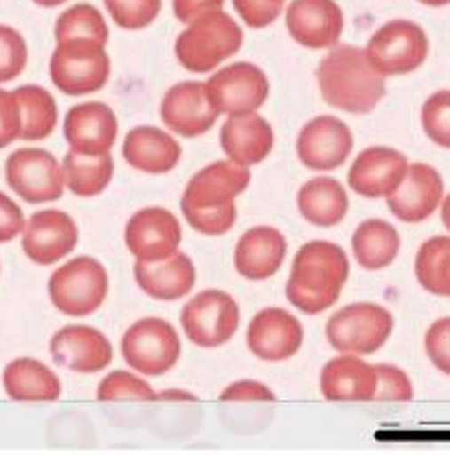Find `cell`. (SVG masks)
Returning <instances> with one entry per match:
<instances>
[{
	"label": "cell",
	"mask_w": 450,
	"mask_h": 455,
	"mask_svg": "<svg viewBox=\"0 0 450 455\" xmlns=\"http://www.w3.org/2000/svg\"><path fill=\"white\" fill-rule=\"evenodd\" d=\"M393 331V315L384 306L350 304L334 313L326 326L329 346L341 355H375L389 341Z\"/></svg>",
	"instance_id": "5b68a950"
},
{
	"label": "cell",
	"mask_w": 450,
	"mask_h": 455,
	"mask_svg": "<svg viewBox=\"0 0 450 455\" xmlns=\"http://www.w3.org/2000/svg\"><path fill=\"white\" fill-rule=\"evenodd\" d=\"M71 38H91L104 42V44L108 42V25L99 9L88 3H80L59 13V18L55 20V40L62 42Z\"/></svg>",
	"instance_id": "836d02e7"
},
{
	"label": "cell",
	"mask_w": 450,
	"mask_h": 455,
	"mask_svg": "<svg viewBox=\"0 0 450 455\" xmlns=\"http://www.w3.org/2000/svg\"><path fill=\"white\" fill-rule=\"evenodd\" d=\"M319 88L332 108L367 115L387 95L384 77L369 64L365 49L341 44L321 60L317 68Z\"/></svg>",
	"instance_id": "7a4b0ae2"
},
{
	"label": "cell",
	"mask_w": 450,
	"mask_h": 455,
	"mask_svg": "<svg viewBox=\"0 0 450 455\" xmlns=\"http://www.w3.org/2000/svg\"><path fill=\"white\" fill-rule=\"evenodd\" d=\"M371 67L383 77L417 71L429 58V36L413 20H389L371 36L367 49Z\"/></svg>",
	"instance_id": "52a82bcc"
},
{
	"label": "cell",
	"mask_w": 450,
	"mask_h": 455,
	"mask_svg": "<svg viewBox=\"0 0 450 455\" xmlns=\"http://www.w3.org/2000/svg\"><path fill=\"white\" fill-rule=\"evenodd\" d=\"M122 355L137 372L161 376L178 363L180 339L165 319H138L122 337Z\"/></svg>",
	"instance_id": "ba28073f"
},
{
	"label": "cell",
	"mask_w": 450,
	"mask_h": 455,
	"mask_svg": "<svg viewBox=\"0 0 450 455\" xmlns=\"http://www.w3.org/2000/svg\"><path fill=\"white\" fill-rule=\"evenodd\" d=\"M246 343L257 359L286 361L301 350L304 326L284 308H264L250 319Z\"/></svg>",
	"instance_id": "d6986e66"
},
{
	"label": "cell",
	"mask_w": 450,
	"mask_h": 455,
	"mask_svg": "<svg viewBox=\"0 0 450 455\" xmlns=\"http://www.w3.org/2000/svg\"><path fill=\"white\" fill-rule=\"evenodd\" d=\"M286 238L275 227H253L244 231L235 247V271L250 282H262L275 275L286 259Z\"/></svg>",
	"instance_id": "603a6c76"
},
{
	"label": "cell",
	"mask_w": 450,
	"mask_h": 455,
	"mask_svg": "<svg viewBox=\"0 0 450 455\" xmlns=\"http://www.w3.org/2000/svg\"><path fill=\"white\" fill-rule=\"evenodd\" d=\"M351 148H354V134L350 125L329 115H321L305 124L296 137L299 161L310 170L319 172L341 167L350 159Z\"/></svg>",
	"instance_id": "5bb4252c"
},
{
	"label": "cell",
	"mask_w": 450,
	"mask_h": 455,
	"mask_svg": "<svg viewBox=\"0 0 450 455\" xmlns=\"http://www.w3.org/2000/svg\"><path fill=\"white\" fill-rule=\"evenodd\" d=\"M420 3L429 7H444V4H450V0H420Z\"/></svg>",
	"instance_id": "681fc988"
},
{
	"label": "cell",
	"mask_w": 450,
	"mask_h": 455,
	"mask_svg": "<svg viewBox=\"0 0 450 455\" xmlns=\"http://www.w3.org/2000/svg\"><path fill=\"white\" fill-rule=\"evenodd\" d=\"M183 240L178 218L165 207H146L125 225V247L138 262H159L176 253Z\"/></svg>",
	"instance_id": "7c38bea8"
},
{
	"label": "cell",
	"mask_w": 450,
	"mask_h": 455,
	"mask_svg": "<svg viewBox=\"0 0 450 455\" xmlns=\"http://www.w3.org/2000/svg\"><path fill=\"white\" fill-rule=\"evenodd\" d=\"M271 3H277V4H284L286 0H271Z\"/></svg>",
	"instance_id": "f907efd6"
},
{
	"label": "cell",
	"mask_w": 450,
	"mask_h": 455,
	"mask_svg": "<svg viewBox=\"0 0 450 455\" xmlns=\"http://www.w3.org/2000/svg\"><path fill=\"white\" fill-rule=\"evenodd\" d=\"M64 183L75 196L92 198L99 196L110 185L114 174V161L108 155H82V152H67L62 161Z\"/></svg>",
	"instance_id": "4dcf8cb0"
},
{
	"label": "cell",
	"mask_w": 450,
	"mask_h": 455,
	"mask_svg": "<svg viewBox=\"0 0 450 455\" xmlns=\"http://www.w3.org/2000/svg\"><path fill=\"white\" fill-rule=\"evenodd\" d=\"M375 389H378L375 365H369L356 355L336 356L321 370V394L326 401H374Z\"/></svg>",
	"instance_id": "cb8c5ba5"
},
{
	"label": "cell",
	"mask_w": 450,
	"mask_h": 455,
	"mask_svg": "<svg viewBox=\"0 0 450 455\" xmlns=\"http://www.w3.org/2000/svg\"><path fill=\"white\" fill-rule=\"evenodd\" d=\"M211 104L202 82H180L165 92L161 101V119L171 132L180 137H201L209 132L220 117Z\"/></svg>",
	"instance_id": "9a60e30c"
},
{
	"label": "cell",
	"mask_w": 450,
	"mask_h": 455,
	"mask_svg": "<svg viewBox=\"0 0 450 455\" xmlns=\"http://www.w3.org/2000/svg\"><path fill=\"white\" fill-rule=\"evenodd\" d=\"M180 323L187 339L201 347L225 346L240 326V306L229 292L202 291L187 301L180 313Z\"/></svg>",
	"instance_id": "30bf717a"
},
{
	"label": "cell",
	"mask_w": 450,
	"mask_h": 455,
	"mask_svg": "<svg viewBox=\"0 0 450 455\" xmlns=\"http://www.w3.org/2000/svg\"><path fill=\"white\" fill-rule=\"evenodd\" d=\"M351 249H354V258L360 267L367 271H383L398 258L400 234L387 220L371 218V220L360 222L359 229L354 231Z\"/></svg>",
	"instance_id": "f546056e"
},
{
	"label": "cell",
	"mask_w": 450,
	"mask_h": 455,
	"mask_svg": "<svg viewBox=\"0 0 450 455\" xmlns=\"http://www.w3.org/2000/svg\"><path fill=\"white\" fill-rule=\"evenodd\" d=\"M13 92L22 113V141H42L49 137L58 125V104L53 95L38 84H25Z\"/></svg>",
	"instance_id": "1f68e13d"
},
{
	"label": "cell",
	"mask_w": 450,
	"mask_h": 455,
	"mask_svg": "<svg viewBox=\"0 0 450 455\" xmlns=\"http://www.w3.org/2000/svg\"><path fill=\"white\" fill-rule=\"evenodd\" d=\"M250 172L235 161H216L202 167L185 188L180 209H217L229 203L249 188Z\"/></svg>",
	"instance_id": "e0dca14e"
},
{
	"label": "cell",
	"mask_w": 450,
	"mask_h": 455,
	"mask_svg": "<svg viewBox=\"0 0 450 455\" xmlns=\"http://www.w3.org/2000/svg\"><path fill=\"white\" fill-rule=\"evenodd\" d=\"M97 398L104 403H119V401H138L150 403L159 398V394L150 387L143 379L130 372H110L97 387Z\"/></svg>",
	"instance_id": "e575fe53"
},
{
	"label": "cell",
	"mask_w": 450,
	"mask_h": 455,
	"mask_svg": "<svg viewBox=\"0 0 450 455\" xmlns=\"http://www.w3.org/2000/svg\"><path fill=\"white\" fill-rule=\"evenodd\" d=\"M4 179L12 192L31 205L58 201L67 188L62 165L42 148H20L12 152L4 164Z\"/></svg>",
	"instance_id": "9c48e42d"
},
{
	"label": "cell",
	"mask_w": 450,
	"mask_h": 455,
	"mask_svg": "<svg viewBox=\"0 0 450 455\" xmlns=\"http://www.w3.org/2000/svg\"><path fill=\"white\" fill-rule=\"evenodd\" d=\"M409 172V161L393 148L374 146L360 152L350 167V188L365 198L391 196Z\"/></svg>",
	"instance_id": "ac0fdd59"
},
{
	"label": "cell",
	"mask_w": 450,
	"mask_h": 455,
	"mask_svg": "<svg viewBox=\"0 0 450 455\" xmlns=\"http://www.w3.org/2000/svg\"><path fill=\"white\" fill-rule=\"evenodd\" d=\"M350 277V259L338 244L312 240L296 251L286 297L296 310L319 315L336 304Z\"/></svg>",
	"instance_id": "6da1fadb"
},
{
	"label": "cell",
	"mask_w": 450,
	"mask_h": 455,
	"mask_svg": "<svg viewBox=\"0 0 450 455\" xmlns=\"http://www.w3.org/2000/svg\"><path fill=\"white\" fill-rule=\"evenodd\" d=\"M51 80L64 95H88L106 86L110 77V58L106 44L91 38L62 40L49 62Z\"/></svg>",
	"instance_id": "277c9868"
},
{
	"label": "cell",
	"mask_w": 450,
	"mask_h": 455,
	"mask_svg": "<svg viewBox=\"0 0 450 455\" xmlns=\"http://www.w3.org/2000/svg\"><path fill=\"white\" fill-rule=\"evenodd\" d=\"M22 113L18 97L13 91L0 88V150L20 139Z\"/></svg>",
	"instance_id": "b9f144b4"
},
{
	"label": "cell",
	"mask_w": 450,
	"mask_h": 455,
	"mask_svg": "<svg viewBox=\"0 0 450 455\" xmlns=\"http://www.w3.org/2000/svg\"><path fill=\"white\" fill-rule=\"evenodd\" d=\"M110 18L117 22L122 29L137 31L146 29L159 18L161 0H104Z\"/></svg>",
	"instance_id": "d590c367"
},
{
	"label": "cell",
	"mask_w": 450,
	"mask_h": 455,
	"mask_svg": "<svg viewBox=\"0 0 450 455\" xmlns=\"http://www.w3.org/2000/svg\"><path fill=\"white\" fill-rule=\"evenodd\" d=\"M80 231L75 220L59 209H42L27 220L22 251L38 267H51L77 247Z\"/></svg>",
	"instance_id": "4fadbf2b"
},
{
	"label": "cell",
	"mask_w": 450,
	"mask_h": 455,
	"mask_svg": "<svg viewBox=\"0 0 450 455\" xmlns=\"http://www.w3.org/2000/svg\"><path fill=\"white\" fill-rule=\"evenodd\" d=\"M25 225L27 220L20 205L4 192H0V244L12 243L13 238L22 235Z\"/></svg>",
	"instance_id": "ee69618b"
},
{
	"label": "cell",
	"mask_w": 450,
	"mask_h": 455,
	"mask_svg": "<svg viewBox=\"0 0 450 455\" xmlns=\"http://www.w3.org/2000/svg\"><path fill=\"white\" fill-rule=\"evenodd\" d=\"M275 132L271 124L257 113L235 115L220 130V146L231 161L240 165L262 164L272 150Z\"/></svg>",
	"instance_id": "484cf974"
},
{
	"label": "cell",
	"mask_w": 450,
	"mask_h": 455,
	"mask_svg": "<svg viewBox=\"0 0 450 455\" xmlns=\"http://www.w3.org/2000/svg\"><path fill=\"white\" fill-rule=\"evenodd\" d=\"M171 7H174L176 18L185 22V25H189V22L198 20L205 13L220 12L225 7V0H174Z\"/></svg>",
	"instance_id": "bcb514c9"
},
{
	"label": "cell",
	"mask_w": 450,
	"mask_h": 455,
	"mask_svg": "<svg viewBox=\"0 0 450 455\" xmlns=\"http://www.w3.org/2000/svg\"><path fill=\"white\" fill-rule=\"evenodd\" d=\"M31 3L40 4V7H59V4L68 3V0H31Z\"/></svg>",
	"instance_id": "c3c4849f"
},
{
	"label": "cell",
	"mask_w": 450,
	"mask_h": 455,
	"mask_svg": "<svg viewBox=\"0 0 450 455\" xmlns=\"http://www.w3.org/2000/svg\"><path fill=\"white\" fill-rule=\"evenodd\" d=\"M185 220L202 235H222L233 229L238 220V209L235 203H229L217 209H183Z\"/></svg>",
	"instance_id": "f35d334b"
},
{
	"label": "cell",
	"mask_w": 450,
	"mask_h": 455,
	"mask_svg": "<svg viewBox=\"0 0 450 455\" xmlns=\"http://www.w3.org/2000/svg\"><path fill=\"white\" fill-rule=\"evenodd\" d=\"M180 155V143L154 125L132 128L123 141V159L146 174H167L178 165Z\"/></svg>",
	"instance_id": "4316f807"
},
{
	"label": "cell",
	"mask_w": 450,
	"mask_h": 455,
	"mask_svg": "<svg viewBox=\"0 0 450 455\" xmlns=\"http://www.w3.org/2000/svg\"><path fill=\"white\" fill-rule=\"evenodd\" d=\"M442 222H444V227L450 231V194L448 196H444V201H442Z\"/></svg>",
	"instance_id": "7dc6e473"
},
{
	"label": "cell",
	"mask_w": 450,
	"mask_h": 455,
	"mask_svg": "<svg viewBox=\"0 0 450 455\" xmlns=\"http://www.w3.org/2000/svg\"><path fill=\"white\" fill-rule=\"evenodd\" d=\"M117 115L104 101L73 106L64 119V137L71 150L82 155H108L117 141Z\"/></svg>",
	"instance_id": "44dd1931"
},
{
	"label": "cell",
	"mask_w": 450,
	"mask_h": 455,
	"mask_svg": "<svg viewBox=\"0 0 450 455\" xmlns=\"http://www.w3.org/2000/svg\"><path fill=\"white\" fill-rule=\"evenodd\" d=\"M424 347L430 363H433L442 374L450 376V317L438 319V322L426 331Z\"/></svg>",
	"instance_id": "60d3db41"
},
{
	"label": "cell",
	"mask_w": 450,
	"mask_h": 455,
	"mask_svg": "<svg viewBox=\"0 0 450 455\" xmlns=\"http://www.w3.org/2000/svg\"><path fill=\"white\" fill-rule=\"evenodd\" d=\"M134 280L138 289L159 301L183 299L196 284V267L187 253L176 251L171 258L159 262L134 264Z\"/></svg>",
	"instance_id": "d4e9b609"
},
{
	"label": "cell",
	"mask_w": 450,
	"mask_h": 455,
	"mask_svg": "<svg viewBox=\"0 0 450 455\" xmlns=\"http://www.w3.org/2000/svg\"><path fill=\"white\" fill-rule=\"evenodd\" d=\"M49 297L59 313L86 317L108 297V273L95 258H75L59 267L49 280Z\"/></svg>",
	"instance_id": "8992f818"
},
{
	"label": "cell",
	"mask_w": 450,
	"mask_h": 455,
	"mask_svg": "<svg viewBox=\"0 0 450 455\" xmlns=\"http://www.w3.org/2000/svg\"><path fill=\"white\" fill-rule=\"evenodd\" d=\"M299 213L317 227H334L345 220L350 212V196L336 179L317 176L299 189Z\"/></svg>",
	"instance_id": "f1b7e54d"
},
{
	"label": "cell",
	"mask_w": 450,
	"mask_h": 455,
	"mask_svg": "<svg viewBox=\"0 0 450 455\" xmlns=\"http://www.w3.org/2000/svg\"><path fill=\"white\" fill-rule=\"evenodd\" d=\"M4 392L18 403H53L62 396L58 374L38 359H13L3 372Z\"/></svg>",
	"instance_id": "83f0119b"
},
{
	"label": "cell",
	"mask_w": 450,
	"mask_h": 455,
	"mask_svg": "<svg viewBox=\"0 0 450 455\" xmlns=\"http://www.w3.org/2000/svg\"><path fill=\"white\" fill-rule=\"evenodd\" d=\"M343 9L336 0H292L286 9V27L292 40L308 49H332L343 34Z\"/></svg>",
	"instance_id": "2e32d148"
},
{
	"label": "cell",
	"mask_w": 450,
	"mask_h": 455,
	"mask_svg": "<svg viewBox=\"0 0 450 455\" xmlns=\"http://www.w3.org/2000/svg\"><path fill=\"white\" fill-rule=\"evenodd\" d=\"M422 128L426 137L450 150V91H438L422 106Z\"/></svg>",
	"instance_id": "8d00e7d4"
},
{
	"label": "cell",
	"mask_w": 450,
	"mask_h": 455,
	"mask_svg": "<svg viewBox=\"0 0 450 455\" xmlns=\"http://www.w3.org/2000/svg\"><path fill=\"white\" fill-rule=\"evenodd\" d=\"M51 356L59 368L95 374L113 363V346L97 328L67 326L51 339Z\"/></svg>",
	"instance_id": "ffe728a7"
},
{
	"label": "cell",
	"mask_w": 450,
	"mask_h": 455,
	"mask_svg": "<svg viewBox=\"0 0 450 455\" xmlns=\"http://www.w3.org/2000/svg\"><path fill=\"white\" fill-rule=\"evenodd\" d=\"M29 62V49L20 31L9 25H0V84L16 80L25 73Z\"/></svg>",
	"instance_id": "74e56055"
},
{
	"label": "cell",
	"mask_w": 450,
	"mask_h": 455,
	"mask_svg": "<svg viewBox=\"0 0 450 455\" xmlns=\"http://www.w3.org/2000/svg\"><path fill=\"white\" fill-rule=\"evenodd\" d=\"M205 86L211 104L229 117L257 113L271 91L266 73L250 62H238L220 68L209 77Z\"/></svg>",
	"instance_id": "8fae6325"
},
{
	"label": "cell",
	"mask_w": 450,
	"mask_h": 455,
	"mask_svg": "<svg viewBox=\"0 0 450 455\" xmlns=\"http://www.w3.org/2000/svg\"><path fill=\"white\" fill-rule=\"evenodd\" d=\"M220 401H275V394L266 387L264 383L257 380H238V383H231L225 392L220 394Z\"/></svg>",
	"instance_id": "f6af8a7d"
},
{
	"label": "cell",
	"mask_w": 450,
	"mask_h": 455,
	"mask_svg": "<svg viewBox=\"0 0 450 455\" xmlns=\"http://www.w3.org/2000/svg\"><path fill=\"white\" fill-rule=\"evenodd\" d=\"M378 372V389H375L374 401H387V403H409L413 398V383L402 372L400 368L389 363L375 365Z\"/></svg>",
	"instance_id": "ab89813d"
},
{
	"label": "cell",
	"mask_w": 450,
	"mask_h": 455,
	"mask_svg": "<svg viewBox=\"0 0 450 455\" xmlns=\"http://www.w3.org/2000/svg\"><path fill=\"white\" fill-rule=\"evenodd\" d=\"M415 277L424 291L450 297V238L438 235L422 244L415 258Z\"/></svg>",
	"instance_id": "d6a6232c"
},
{
	"label": "cell",
	"mask_w": 450,
	"mask_h": 455,
	"mask_svg": "<svg viewBox=\"0 0 450 455\" xmlns=\"http://www.w3.org/2000/svg\"><path fill=\"white\" fill-rule=\"evenodd\" d=\"M444 201V179L433 165L411 164L400 188L387 198L393 216L402 222H422Z\"/></svg>",
	"instance_id": "7402d4cb"
},
{
	"label": "cell",
	"mask_w": 450,
	"mask_h": 455,
	"mask_svg": "<svg viewBox=\"0 0 450 455\" xmlns=\"http://www.w3.org/2000/svg\"><path fill=\"white\" fill-rule=\"evenodd\" d=\"M233 7L244 25L253 27V29H264V27L272 25L284 12V4L271 3V0H233Z\"/></svg>",
	"instance_id": "7bdbcfd3"
},
{
	"label": "cell",
	"mask_w": 450,
	"mask_h": 455,
	"mask_svg": "<svg viewBox=\"0 0 450 455\" xmlns=\"http://www.w3.org/2000/svg\"><path fill=\"white\" fill-rule=\"evenodd\" d=\"M244 44L242 27L220 9L189 22L176 40V58L187 71L211 73Z\"/></svg>",
	"instance_id": "3957f363"
}]
</instances>
